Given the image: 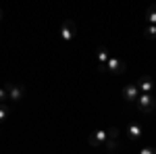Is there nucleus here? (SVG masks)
Segmentation results:
<instances>
[{
	"label": "nucleus",
	"mask_w": 156,
	"mask_h": 154,
	"mask_svg": "<svg viewBox=\"0 0 156 154\" xmlns=\"http://www.w3.org/2000/svg\"><path fill=\"white\" fill-rule=\"evenodd\" d=\"M11 117V106L6 102H0V123H6Z\"/></svg>",
	"instance_id": "nucleus-12"
},
{
	"label": "nucleus",
	"mask_w": 156,
	"mask_h": 154,
	"mask_svg": "<svg viewBox=\"0 0 156 154\" xmlns=\"http://www.w3.org/2000/svg\"><path fill=\"white\" fill-rule=\"evenodd\" d=\"M144 38L146 40H156V25H148V27H146Z\"/></svg>",
	"instance_id": "nucleus-13"
},
{
	"label": "nucleus",
	"mask_w": 156,
	"mask_h": 154,
	"mask_svg": "<svg viewBox=\"0 0 156 154\" xmlns=\"http://www.w3.org/2000/svg\"><path fill=\"white\" fill-rule=\"evenodd\" d=\"M58 36H60V40H65V42L75 40V36H77V23H75L73 19L62 21V23H60V29H58Z\"/></svg>",
	"instance_id": "nucleus-2"
},
{
	"label": "nucleus",
	"mask_w": 156,
	"mask_h": 154,
	"mask_svg": "<svg viewBox=\"0 0 156 154\" xmlns=\"http://www.w3.org/2000/svg\"><path fill=\"white\" fill-rule=\"evenodd\" d=\"M137 96H140V90H137V85L135 83H129V85H125L123 88V100L125 102H135L137 100Z\"/></svg>",
	"instance_id": "nucleus-6"
},
{
	"label": "nucleus",
	"mask_w": 156,
	"mask_h": 154,
	"mask_svg": "<svg viewBox=\"0 0 156 154\" xmlns=\"http://www.w3.org/2000/svg\"><path fill=\"white\" fill-rule=\"evenodd\" d=\"M140 152H142V154H154V152H156V148H152V146H146V148H142Z\"/></svg>",
	"instance_id": "nucleus-15"
},
{
	"label": "nucleus",
	"mask_w": 156,
	"mask_h": 154,
	"mask_svg": "<svg viewBox=\"0 0 156 154\" xmlns=\"http://www.w3.org/2000/svg\"><path fill=\"white\" fill-rule=\"evenodd\" d=\"M142 135H144V127H142L140 123H131V125L127 127V138H129V140L140 142V140H142Z\"/></svg>",
	"instance_id": "nucleus-8"
},
{
	"label": "nucleus",
	"mask_w": 156,
	"mask_h": 154,
	"mask_svg": "<svg viewBox=\"0 0 156 154\" xmlns=\"http://www.w3.org/2000/svg\"><path fill=\"white\" fill-rule=\"evenodd\" d=\"M133 104H137V108H140V113H152L156 108V98L152 96V92H140V96H137V100L133 102Z\"/></svg>",
	"instance_id": "nucleus-1"
},
{
	"label": "nucleus",
	"mask_w": 156,
	"mask_h": 154,
	"mask_svg": "<svg viewBox=\"0 0 156 154\" xmlns=\"http://www.w3.org/2000/svg\"><path fill=\"white\" fill-rule=\"evenodd\" d=\"M106 129H96L90 133V138H87V142H90V146H100V144L106 142Z\"/></svg>",
	"instance_id": "nucleus-7"
},
{
	"label": "nucleus",
	"mask_w": 156,
	"mask_h": 154,
	"mask_svg": "<svg viewBox=\"0 0 156 154\" xmlns=\"http://www.w3.org/2000/svg\"><path fill=\"white\" fill-rule=\"evenodd\" d=\"M6 100H9V92H6V88L2 85V88H0V102H6Z\"/></svg>",
	"instance_id": "nucleus-14"
},
{
	"label": "nucleus",
	"mask_w": 156,
	"mask_h": 154,
	"mask_svg": "<svg viewBox=\"0 0 156 154\" xmlns=\"http://www.w3.org/2000/svg\"><path fill=\"white\" fill-rule=\"evenodd\" d=\"M0 19H2V9H0Z\"/></svg>",
	"instance_id": "nucleus-16"
},
{
	"label": "nucleus",
	"mask_w": 156,
	"mask_h": 154,
	"mask_svg": "<svg viewBox=\"0 0 156 154\" xmlns=\"http://www.w3.org/2000/svg\"><path fill=\"white\" fill-rule=\"evenodd\" d=\"M104 71L110 73V75H123V73L127 71V65L119 59V56H110L106 63V67H104Z\"/></svg>",
	"instance_id": "nucleus-4"
},
{
	"label": "nucleus",
	"mask_w": 156,
	"mask_h": 154,
	"mask_svg": "<svg viewBox=\"0 0 156 154\" xmlns=\"http://www.w3.org/2000/svg\"><path fill=\"white\" fill-rule=\"evenodd\" d=\"M144 17H146V21H148L150 25H156V4H150V6L146 9Z\"/></svg>",
	"instance_id": "nucleus-11"
},
{
	"label": "nucleus",
	"mask_w": 156,
	"mask_h": 154,
	"mask_svg": "<svg viewBox=\"0 0 156 154\" xmlns=\"http://www.w3.org/2000/svg\"><path fill=\"white\" fill-rule=\"evenodd\" d=\"M4 88H6V92H9V100L11 102H19V100H23L25 96V85L23 83H4Z\"/></svg>",
	"instance_id": "nucleus-3"
},
{
	"label": "nucleus",
	"mask_w": 156,
	"mask_h": 154,
	"mask_svg": "<svg viewBox=\"0 0 156 154\" xmlns=\"http://www.w3.org/2000/svg\"><path fill=\"white\" fill-rule=\"evenodd\" d=\"M106 142H104V146H106V150H117L119 148V135H121V131L117 129V127H106Z\"/></svg>",
	"instance_id": "nucleus-5"
},
{
	"label": "nucleus",
	"mask_w": 156,
	"mask_h": 154,
	"mask_svg": "<svg viewBox=\"0 0 156 154\" xmlns=\"http://www.w3.org/2000/svg\"><path fill=\"white\" fill-rule=\"evenodd\" d=\"M96 59H98V67H100V71H104V67H106L108 59H110V54H108V48H106V46H98V48H96Z\"/></svg>",
	"instance_id": "nucleus-9"
},
{
	"label": "nucleus",
	"mask_w": 156,
	"mask_h": 154,
	"mask_svg": "<svg viewBox=\"0 0 156 154\" xmlns=\"http://www.w3.org/2000/svg\"><path fill=\"white\" fill-rule=\"evenodd\" d=\"M135 85H137V90H140V92H152V90H154V81H152L148 75L140 77V79L135 81Z\"/></svg>",
	"instance_id": "nucleus-10"
}]
</instances>
